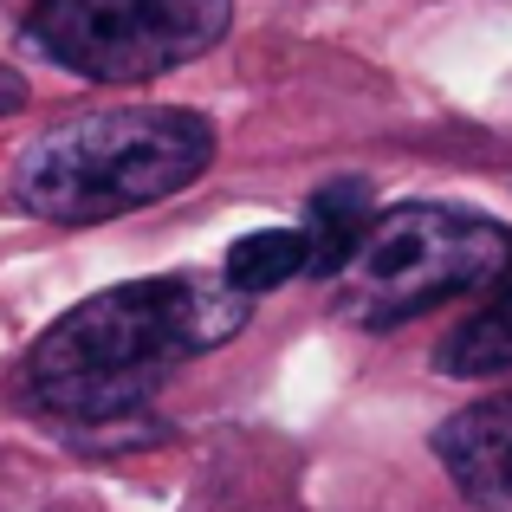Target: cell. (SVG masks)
<instances>
[{
	"label": "cell",
	"instance_id": "obj_7",
	"mask_svg": "<svg viewBox=\"0 0 512 512\" xmlns=\"http://www.w3.org/2000/svg\"><path fill=\"white\" fill-rule=\"evenodd\" d=\"M435 370L448 376H500L512 370V266L493 279L480 312H467L448 338L435 344Z\"/></svg>",
	"mask_w": 512,
	"mask_h": 512
},
{
	"label": "cell",
	"instance_id": "obj_8",
	"mask_svg": "<svg viewBox=\"0 0 512 512\" xmlns=\"http://www.w3.org/2000/svg\"><path fill=\"white\" fill-rule=\"evenodd\" d=\"M299 273H305V234L299 227H260V234L234 240V247H227V266H221V279L240 292V299L273 292V286H286V279H299Z\"/></svg>",
	"mask_w": 512,
	"mask_h": 512
},
{
	"label": "cell",
	"instance_id": "obj_5",
	"mask_svg": "<svg viewBox=\"0 0 512 512\" xmlns=\"http://www.w3.org/2000/svg\"><path fill=\"white\" fill-rule=\"evenodd\" d=\"M435 461L467 506L512 512V396H487L435 428Z\"/></svg>",
	"mask_w": 512,
	"mask_h": 512
},
{
	"label": "cell",
	"instance_id": "obj_3",
	"mask_svg": "<svg viewBox=\"0 0 512 512\" xmlns=\"http://www.w3.org/2000/svg\"><path fill=\"white\" fill-rule=\"evenodd\" d=\"M506 266H512V234L500 221L474 208L409 201L370 227L363 253L338 273V318L363 331L409 325L428 305L493 286Z\"/></svg>",
	"mask_w": 512,
	"mask_h": 512
},
{
	"label": "cell",
	"instance_id": "obj_1",
	"mask_svg": "<svg viewBox=\"0 0 512 512\" xmlns=\"http://www.w3.org/2000/svg\"><path fill=\"white\" fill-rule=\"evenodd\" d=\"M247 299L227 279L163 273L130 279L72 305L26 357V396L65 422L137 415L169 383L175 363L227 344L247 325Z\"/></svg>",
	"mask_w": 512,
	"mask_h": 512
},
{
	"label": "cell",
	"instance_id": "obj_2",
	"mask_svg": "<svg viewBox=\"0 0 512 512\" xmlns=\"http://www.w3.org/2000/svg\"><path fill=\"white\" fill-rule=\"evenodd\" d=\"M214 163V124L169 104H117V111H78L39 130L13 156V201L39 221H117L182 195Z\"/></svg>",
	"mask_w": 512,
	"mask_h": 512
},
{
	"label": "cell",
	"instance_id": "obj_6",
	"mask_svg": "<svg viewBox=\"0 0 512 512\" xmlns=\"http://www.w3.org/2000/svg\"><path fill=\"white\" fill-rule=\"evenodd\" d=\"M370 227H376L370 182H363V175H331V182L305 201V227H299V234H305V273L338 279L344 266L363 253Z\"/></svg>",
	"mask_w": 512,
	"mask_h": 512
},
{
	"label": "cell",
	"instance_id": "obj_4",
	"mask_svg": "<svg viewBox=\"0 0 512 512\" xmlns=\"http://www.w3.org/2000/svg\"><path fill=\"white\" fill-rule=\"evenodd\" d=\"M234 0H33L26 39L91 85H150L221 46Z\"/></svg>",
	"mask_w": 512,
	"mask_h": 512
},
{
	"label": "cell",
	"instance_id": "obj_9",
	"mask_svg": "<svg viewBox=\"0 0 512 512\" xmlns=\"http://www.w3.org/2000/svg\"><path fill=\"white\" fill-rule=\"evenodd\" d=\"M20 104H26V78L13 72V65H0V117L20 111Z\"/></svg>",
	"mask_w": 512,
	"mask_h": 512
}]
</instances>
